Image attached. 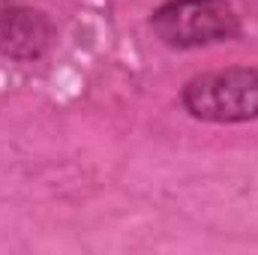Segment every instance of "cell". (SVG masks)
<instances>
[{
    "instance_id": "3957f363",
    "label": "cell",
    "mask_w": 258,
    "mask_h": 255,
    "mask_svg": "<svg viewBox=\"0 0 258 255\" xmlns=\"http://www.w3.org/2000/svg\"><path fill=\"white\" fill-rule=\"evenodd\" d=\"M51 27L42 12L27 6H3L0 9V54L15 60H33L48 48Z\"/></svg>"
},
{
    "instance_id": "7a4b0ae2",
    "label": "cell",
    "mask_w": 258,
    "mask_h": 255,
    "mask_svg": "<svg viewBox=\"0 0 258 255\" xmlns=\"http://www.w3.org/2000/svg\"><path fill=\"white\" fill-rule=\"evenodd\" d=\"M150 27L171 48H198L240 33V21L225 0H168L153 12Z\"/></svg>"
},
{
    "instance_id": "6da1fadb",
    "label": "cell",
    "mask_w": 258,
    "mask_h": 255,
    "mask_svg": "<svg viewBox=\"0 0 258 255\" xmlns=\"http://www.w3.org/2000/svg\"><path fill=\"white\" fill-rule=\"evenodd\" d=\"M183 105L198 120L240 123L258 117V66H234L192 78L183 87Z\"/></svg>"
}]
</instances>
